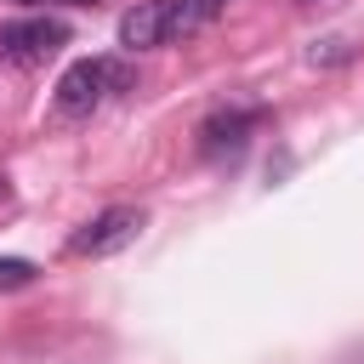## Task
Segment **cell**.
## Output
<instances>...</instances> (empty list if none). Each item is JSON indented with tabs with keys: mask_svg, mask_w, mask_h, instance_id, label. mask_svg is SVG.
<instances>
[{
	"mask_svg": "<svg viewBox=\"0 0 364 364\" xmlns=\"http://www.w3.org/2000/svg\"><path fill=\"white\" fill-rule=\"evenodd\" d=\"M131 80H136V68H131L125 57H80V63H68L63 80H57V108H63V114H91L97 102L131 91Z\"/></svg>",
	"mask_w": 364,
	"mask_h": 364,
	"instance_id": "6da1fadb",
	"label": "cell"
},
{
	"mask_svg": "<svg viewBox=\"0 0 364 364\" xmlns=\"http://www.w3.org/2000/svg\"><path fill=\"white\" fill-rule=\"evenodd\" d=\"M142 210L136 205H108V210H97L85 228H74L68 233V256H114V250H125L136 233H142Z\"/></svg>",
	"mask_w": 364,
	"mask_h": 364,
	"instance_id": "7a4b0ae2",
	"label": "cell"
},
{
	"mask_svg": "<svg viewBox=\"0 0 364 364\" xmlns=\"http://www.w3.org/2000/svg\"><path fill=\"white\" fill-rule=\"evenodd\" d=\"M63 46H68V23L63 17H23V23L0 28V57L6 63H46Z\"/></svg>",
	"mask_w": 364,
	"mask_h": 364,
	"instance_id": "3957f363",
	"label": "cell"
},
{
	"mask_svg": "<svg viewBox=\"0 0 364 364\" xmlns=\"http://www.w3.org/2000/svg\"><path fill=\"white\" fill-rule=\"evenodd\" d=\"M176 11H182V0H136V6L119 17V46H125V51L165 46V40L176 34Z\"/></svg>",
	"mask_w": 364,
	"mask_h": 364,
	"instance_id": "277c9868",
	"label": "cell"
},
{
	"mask_svg": "<svg viewBox=\"0 0 364 364\" xmlns=\"http://www.w3.org/2000/svg\"><path fill=\"white\" fill-rule=\"evenodd\" d=\"M262 125V108H228V114H216V119H205V148L210 154H222V148H239L250 131Z\"/></svg>",
	"mask_w": 364,
	"mask_h": 364,
	"instance_id": "5b68a950",
	"label": "cell"
},
{
	"mask_svg": "<svg viewBox=\"0 0 364 364\" xmlns=\"http://www.w3.org/2000/svg\"><path fill=\"white\" fill-rule=\"evenodd\" d=\"M222 6H228V0H182V11H176V34L205 28L210 17H222Z\"/></svg>",
	"mask_w": 364,
	"mask_h": 364,
	"instance_id": "8992f818",
	"label": "cell"
},
{
	"mask_svg": "<svg viewBox=\"0 0 364 364\" xmlns=\"http://www.w3.org/2000/svg\"><path fill=\"white\" fill-rule=\"evenodd\" d=\"M40 279V267L28 262V256H0V290H23V284H34Z\"/></svg>",
	"mask_w": 364,
	"mask_h": 364,
	"instance_id": "52a82bcc",
	"label": "cell"
},
{
	"mask_svg": "<svg viewBox=\"0 0 364 364\" xmlns=\"http://www.w3.org/2000/svg\"><path fill=\"white\" fill-rule=\"evenodd\" d=\"M17 6H40V0H17ZM63 6H97V0H63Z\"/></svg>",
	"mask_w": 364,
	"mask_h": 364,
	"instance_id": "ba28073f",
	"label": "cell"
},
{
	"mask_svg": "<svg viewBox=\"0 0 364 364\" xmlns=\"http://www.w3.org/2000/svg\"><path fill=\"white\" fill-rule=\"evenodd\" d=\"M296 6H341V0H296Z\"/></svg>",
	"mask_w": 364,
	"mask_h": 364,
	"instance_id": "9c48e42d",
	"label": "cell"
},
{
	"mask_svg": "<svg viewBox=\"0 0 364 364\" xmlns=\"http://www.w3.org/2000/svg\"><path fill=\"white\" fill-rule=\"evenodd\" d=\"M0 199H6V176H0Z\"/></svg>",
	"mask_w": 364,
	"mask_h": 364,
	"instance_id": "30bf717a",
	"label": "cell"
}]
</instances>
